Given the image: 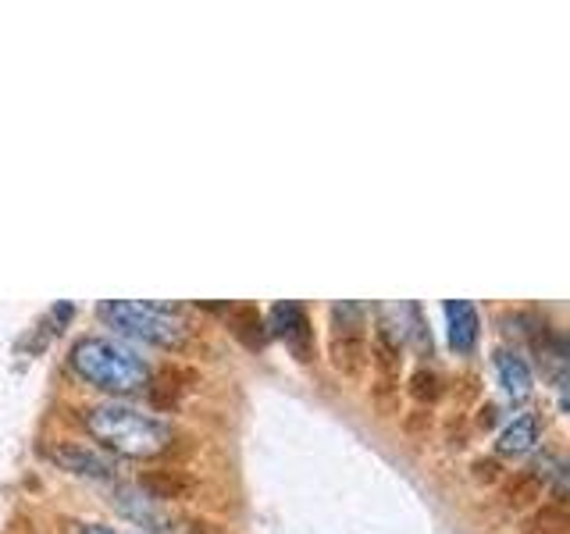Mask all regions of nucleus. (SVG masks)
Listing matches in <instances>:
<instances>
[{
	"instance_id": "10",
	"label": "nucleus",
	"mask_w": 570,
	"mask_h": 534,
	"mask_svg": "<svg viewBox=\"0 0 570 534\" xmlns=\"http://www.w3.org/2000/svg\"><path fill=\"white\" fill-rule=\"evenodd\" d=\"M539 417L534 414H517L513 421L503 424V432H499L495 438V449L503 453V456H524L531 453L534 445H539Z\"/></svg>"
},
{
	"instance_id": "4",
	"label": "nucleus",
	"mask_w": 570,
	"mask_h": 534,
	"mask_svg": "<svg viewBox=\"0 0 570 534\" xmlns=\"http://www.w3.org/2000/svg\"><path fill=\"white\" fill-rule=\"evenodd\" d=\"M328 353L335 370L361 378L367 367V307L364 303H335L328 310Z\"/></svg>"
},
{
	"instance_id": "6",
	"label": "nucleus",
	"mask_w": 570,
	"mask_h": 534,
	"mask_svg": "<svg viewBox=\"0 0 570 534\" xmlns=\"http://www.w3.org/2000/svg\"><path fill=\"white\" fill-rule=\"evenodd\" d=\"M43 456L50 463H58L61 471L76 474V477H89V481H115V474H118L115 456L97 449V445H89V442H71V438L53 442L43 449Z\"/></svg>"
},
{
	"instance_id": "15",
	"label": "nucleus",
	"mask_w": 570,
	"mask_h": 534,
	"mask_svg": "<svg viewBox=\"0 0 570 534\" xmlns=\"http://www.w3.org/2000/svg\"><path fill=\"white\" fill-rule=\"evenodd\" d=\"M539 495H542V481L534 474H517L510 481V506H524V503H531V498H539Z\"/></svg>"
},
{
	"instance_id": "7",
	"label": "nucleus",
	"mask_w": 570,
	"mask_h": 534,
	"mask_svg": "<svg viewBox=\"0 0 570 534\" xmlns=\"http://www.w3.org/2000/svg\"><path fill=\"white\" fill-rule=\"evenodd\" d=\"M267 332L278 335L299 364H311V356H314V325H311V317H307V310L299 307V303H278V307L272 310V317H267Z\"/></svg>"
},
{
	"instance_id": "1",
	"label": "nucleus",
	"mask_w": 570,
	"mask_h": 534,
	"mask_svg": "<svg viewBox=\"0 0 570 534\" xmlns=\"http://www.w3.org/2000/svg\"><path fill=\"white\" fill-rule=\"evenodd\" d=\"M82 424L94 442H100L107 453L150 459L171 449L175 427L157 417L154 409L136 406L129 399H104L82 409Z\"/></svg>"
},
{
	"instance_id": "11",
	"label": "nucleus",
	"mask_w": 570,
	"mask_h": 534,
	"mask_svg": "<svg viewBox=\"0 0 570 534\" xmlns=\"http://www.w3.org/2000/svg\"><path fill=\"white\" fill-rule=\"evenodd\" d=\"M193 378L189 370H183V367H168V370H160L154 382H147V396H150V403H154V414L157 409H171L178 399L186 396V382Z\"/></svg>"
},
{
	"instance_id": "3",
	"label": "nucleus",
	"mask_w": 570,
	"mask_h": 534,
	"mask_svg": "<svg viewBox=\"0 0 570 534\" xmlns=\"http://www.w3.org/2000/svg\"><path fill=\"white\" fill-rule=\"evenodd\" d=\"M97 314L107 328H115L125 338H136V343L160 346V349H178L186 343V325L175 317L171 307H165V303L104 299Z\"/></svg>"
},
{
	"instance_id": "14",
	"label": "nucleus",
	"mask_w": 570,
	"mask_h": 534,
	"mask_svg": "<svg viewBox=\"0 0 570 534\" xmlns=\"http://www.w3.org/2000/svg\"><path fill=\"white\" fill-rule=\"evenodd\" d=\"M410 396H414L417 403H435L442 396V382L439 374L432 367H417L414 378H410Z\"/></svg>"
},
{
	"instance_id": "5",
	"label": "nucleus",
	"mask_w": 570,
	"mask_h": 534,
	"mask_svg": "<svg viewBox=\"0 0 570 534\" xmlns=\"http://www.w3.org/2000/svg\"><path fill=\"white\" fill-rule=\"evenodd\" d=\"M367 364L374 367V399L389 403L400 392L403 370V335L389 314L374 320V335L367 338Z\"/></svg>"
},
{
	"instance_id": "17",
	"label": "nucleus",
	"mask_w": 570,
	"mask_h": 534,
	"mask_svg": "<svg viewBox=\"0 0 570 534\" xmlns=\"http://www.w3.org/2000/svg\"><path fill=\"white\" fill-rule=\"evenodd\" d=\"M71 534H125L118 527H107V524H79Z\"/></svg>"
},
{
	"instance_id": "12",
	"label": "nucleus",
	"mask_w": 570,
	"mask_h": 534,
	"mask_svg": "<svg viewBox=\"0 0 570 534\" xmlns=\"http://www.w3.org/2000/svg\"><path fill=\"white\" fill-rule=\"evenodd\" d=\"M232 332L239 335V343L249 346V349H261L267 343V320L261 317L257 307H236L232 310Z\"/></svg>"
},
{
	"instance_id": "8",
	"label": "nucleus",
	"mask_w": 570,
	"mask_h": 534,
	"mask_svg": "<svg viewBox=\"0 0 570 534\" xmlns=\"http://www.w3.org/2000/svg\"><path fill=\"white\" fill-rule=\"evenodd\" d=\"M445 335H450L453 353H460V356L474 353L478 335H481V317H478L474 303H468V299L445 303Z\"/></svg>"
},
{
	"instance_id": "2",
	"label": "nucleus",
	"mask_w": 570,
	"mask_h": 534,
	"mask_svg": "<svg viewBox=\"0 0 570 534\" xmlns=\"http://www.w3.org/2000/svg\"><path fill=\"white\" fill-rule=\"evenodd\" d=\"M68 364L86 385L107 392L111 399H129L150 382V364L129 343L111 335H82L71 346Z\"/></svg>"
},
{
	"instance_id": "9",
	"label": "nucleus",
	"mask_w": 570,
	"mask_h": 534,
	"mask_svg": "<svg viewBox=\"0 0 570 534\" xmlns=\"http://www.w3.org/2000/svg\"><path fill=\"white\" fill-rule=\"evenodd\" d=\"M495 382L499 388L507 392L510 399H528L534 392V374H531V364L524 360L517 349H495Z\"/></svg>"
},
{
	"instance_id": "16",
	"label": "nucleus",
	"mask_w": 570,
	"mask_h": 534,
	"mask_svg": "<svg viewBox=\"0 0 570 534\" xmlns=\"http://www.w3.org/2000/svg\"><path fill=\"white\" fill-rule=\"evenodd\" d=\"M474 481H481V485H495V481H499V463L495 459H478L474 463Z\"/></svg>"
},
{
	"instance_id": "13",
	"label": "nucleus",
	"mask_w": 570,
	"mask_h": 534,
	"mask_svg": "<svg viewBox=\"0 0 570 534\" xmlns=\"http://www.w3.org/2000/svg\"><path fill=\"white\" fill-rule=\"evenodd\" d=\"M570 516H567V503L563 498H552V503H542V510L531 516L524 534H567Z\"/></svg>"
},
{
	"instance_id": "18",
	"label": "nucleus",
	"mask_w": 570,
	"mask_h": 534,
	"mask_svg": "<svg viewBox=\"0 0 570 534\" xmlns=\"http://www.w3.org/2000/svg\"><path fill=\"white\" fill-rule=\"evenodd\" d=\"M495 414H499V409H495L492 403H489V406H481V417H478V424H481V427H492V424H495Z\"/></svg>"
}]
</instances>
